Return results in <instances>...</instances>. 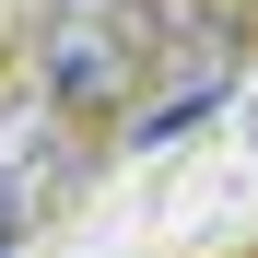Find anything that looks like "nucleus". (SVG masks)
<instances>
[{"label":"nucleus","instance_id":"obj_3","mask_svg":"<svg viewBox=\"0 0 258 258\" xmlns=\"http://www.w3.org/2000/svg\"><path fill=\"white\" fill-rule=\"evenodd\" d=\"M12 235H24V223H12V211H0V258H12Z\"/></svg>","mask_w":258,"mask_h":258},{"label":"nucleus","instance_id":"obj_2","mask_svg":"<svg viewBox=\"0 0 258 258\" xmlns=\"http://www.w3.org/2000/svg\"><path fill=\"white\" fill-rule=\"evenodd\" d=\"M59 94H0V211H12V223H35V200H59L71 176H82V153H59Z\"/></svg>","mask_w":258,"mask_h":258},{"label":"nucleus","instance_id":"obj_1","mask_svg":"<svg viewBox=\"0 0 258 258\" xmlns=\"http://www.w3.org/2000/svg\"><path fill=\"white\" fill-rule=\"evenodd\" d=\"M153 0H47L35 12V94H59L71 117H106L141 94L153 71Z\"/></svg>","mask_w":258,"mask_h":258}]
</instances>
